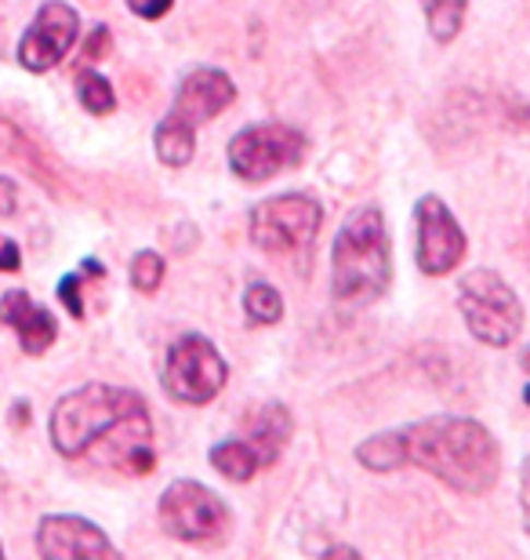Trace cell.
<instances>
[{
  "instance_id": "5",
  "label": "cell",
  "mask_w": 530,
  "mask_h": 560,
  "mask_svg": "<svg viewBox=\"0 0 530 560\" xmlns=\"http://www.w3.org/2000/svg\"><path fill=\"white\" fill-rule=\"evenodd\" d=\"M302 156H306V139H302V131L287 125L244 128L229 142V167L236 172V178H244L251 186L276 178L287 167H298Z\"/></svg>"
},
{
  "instance_id": "18",
  "label": "cell",
  "mask_w": 530,
  "mask_h": 560,
  "mask_svg": "<svg viewBox=\"0 0 530 560\" xmlns=\"http://www.w3.org/2000/svg\"><path fill=\"white\" fill-rule=\"evenodd\" d=\"M466 4H469V0H422L428 33H433L439 44H450L461 33V22H466Z\"/></svg>"
},
{
  "instance_id": "14",
  "label": "cell",
  "mask_w": 530,
  "mask_h": 560,
  "mask_svg": "<svg viewBox=\"0 0 530 560\" xmlns=\"http://www.w3.org/2000/svg\"><path fill=\"white\" fill-rule=\"evenodd\" d=\"M291 430H295L291 411L284 405H266V408L255 411L251 425H247V444L258 452L262 466H269V463H276L280 447L291 441Z\"/></svg>"
},
{
  "instance_id": "9",
  "label": "cell",
  "mask_w": 530,
  "mask_h": 560,
  "mask_svg": "<svg viewBox=\"0 0 530 560\" xmlns=\"http://www.w3.org/2000/svg\"><path fill=\"white\" fill-rule=\"evenodd\" d=\"M419 222V270L428 277H447L466 259V233L450 215V208L436 194H425L414 205Z\"/></svg>"
},
{
  "instance_id": "15",
  "label": "cell",
  "mask_w": 530,
  "mask_h": 560,
  "mask_svg": "<svg viewBox=\"0 0 530 560\" xmlns=\"http://www.w3.org/2000/svg\"><path fill=\"white\" fill-rule=\"evenodd\" d=\"M356 458L370 474H392V469L408 466V441H403V430L367 436V441L356 447Z\"/></svg>"
},
{
  "instance_id": "26",
  "label": "cell",
  "mask_w": 530,
  "mask_h": 560,
  "mask_svg": "<svg viewBox=\"0 0 530 560\" xmlns=\"http://www.w3.org/2000/svg\"><path fill=\"white\" fill-rule=\"evenodd\" d=\"M520 502H523V528L530 535V458L523 463V477H520Z\"/></svg>"
},
{
  "instance_id": "27",
  "label": "cell",
  "mask_w": 530,
  "mask_h": 560,
  "mask_svg": "<svg viewBox=\"0 0 530 560\" xmlns=\"http://www.w3.org/2000/svg\"><path fill=\"white\" fill-rule=\"evenodd\" d=\"M15 183H8V178H0V215H11L15 211Z\"/></svg>"
},
{
  "instance_id": "30",
  "label": "cell",
  "mask_w": 530,
  "mask_h": 560,
  "mask_svg": "<svg viewBox=\"0 0 530 560\" xmlns=\"http://www.w3.org/2000/svg\"><path fill=\"white\" fill-rule=\"evenodd\" d=\"M0 557H4V546H0Z\"/></svg>"
},
{
  "instance_id": "24",
  "label": "cell",
  "mask_w": 530,
  "mask_h": 560,
  "mask_svg": "<svg viewBox=\"0 0 530 560\" xmlns=\"http://www.w3.org/2000/svg\"><path fill=\"white\" fill-rule=\"evenodd\" d=\"M106 51H109V30H106V26H98V30L92 33V37L84 40V59H87V62H98Z\"/></svg>"
},
{
  "instance_id": "2",
  "label": "cell",
  "mask_w": 530,
  "mask_h": 560,
  "mask_svg": "<svg viewBox=\"0 0 530 560\" xmlns=\"http://www.w3.org/2000/svg\"><path fill=\"white\" fill-rule=\"evenodd\" d=\"M392 280V252L378 208H356L331 244V295L342 306H370Z\"/></svg>"
},
{
  "instance_id": "6",
  "label": "cell",
  "mask_w": 530,
  "mask_h": 560,
  "mask_svg": "<svg viewBox=\"0 0 530 560\" xmlns=\"http://www.w3.org/2000/svg\"><path fill=\"white\" fill-rule=\"evenodd\" d=\"M229 368L204 335H182L164 364V389L182 405H208L222 394Z\"/></svg>"
},
{
  "instance_id": "12",
  "label": "cell",
  "mask_w": 530,
  "mask_h": 560,
  "mask_svg": "<svg viewBox=\"0 0 530 560\" xmlns=\"http://www.w3.org/2000/svg\"><path fill=\"white\" fill-rule=\"evenodd\" d=\"M236 98V84L225 77L222 70H193L178 84V95H175V106H172V120L178 125H189V128H200L204 120L219 117L225 106Z\"/></svg>"
},
{
  "instance_id": "11",
  "label": "cell",
  "mask_w": 530,
  "mask_h": 560,
  "mask_svg": "<svg viewBox=\"0 0 530 560\" xmlns=\"http://www.w3.org/2000/svg\"><path fill=\"white\" fill-rule=\"evenodd\" d=\"M37 550L44 560H92V557H117V546L106 539L98 524L70 513H48L37 528Z\"/></svg>"
},
{
  "instance_id": "3",
  "label": "cell",
  "mask_w": 530,
  "mask_h": 560,
  "mask_svg": "<svg viewBox=\"0 0 530 560\" xmlns=\"http://www.w3.org/2000/svg\"><path fill=\"white\" fill-rule=\"evenodd\" d=\"M145 408L139 394L131 389H117L106 383L81 386L66 394L51 411V444L55 452L66 458H81L84 452L103 441V436L120 425L131 411Z\"/></svg>"
},
{
  "instance_id": "8",
  "label": "cell",
  "mask_w": 530,
  "mask_h": 560,
  "mask_svg": "<svg viewBox=\"0 0 530 560\" xmlns=\"http://www.w3.org/2000/svg\"><path fill=\"white\" fill-rule=\"evenodd\" d=\"M161 524L182 542H211L229 528V510L211 488L197 480H175L161 495Z\"/></svg>"
},
{
  "instance_id": "23",
  "label": "cell",
  "mask_w": 530,
  "mask_h": 560,
  "mask_svg": "<svg viewBox=\"0 0 530 560\" xmlns=\"http://www.w3.org/2000/svg\"><path fill=\"white\" fill-rule=\"evenodd\" d=\"M172 4H175V0H128V8L134 11V15H139V19H164L167 15V11H172Z\"/></svg>"
},
{
  "instance_id": "19",
  "label": "cell",
  "mask_w": 530,
  "mask_h": 560,
  "mask_svg": "<svg viewBox=\"0 0 530 560\" xmlns=\"http://www.w3.org/2000/svg\"><path fill=\"white\" fill-rule=\"evenodd\" d=\"M76 95H81V106L87 109V114H95V117H106V114L117 109L113 84L106 81L103 73H95V70H81V73H76Z\"/></svg>"
},
{
  "instance_id": "4",
  "label": "cell",
  "mask_w": 530,
  "mask_h": 560,
  "mask_svg": "<svg viewBox=\"0 0 530 560\" xmlns=\"http://www.w3.org/2000/svg\"><path fill=\"white\" fill-rule=\"evenodd\" d=\"M458 310L483 346H513L523 331V302L494 270H469L458 284Z\"/></svg>"
},
{
  "instance_id": "28",
  "label": "cell",
  "mask_w": 530,
  "mask_h": 560,
  "mask_svg": "<svg viewBox=\"0 0 530 560\" xmlns=\"http://www.w3.org/2000/svg\"><path fill=\"white\" fill-rule=\"evenodd\" d=\"M323 557H360V550H353V546H334V550H323Z\"/></svg>"
},
{
  "instance_id": "29",
  "label": "cell",
  "mask_w": 530,
  "mask_h": 560,
  "mask_svg": "<svg viewBox=\"0 0 530 560\" xmlns=\"http://www.w3.org/2000/svg\"><path fill=\"white\" fill-rule=\"evenodd\" d=\"M523 372H527V375H530V350H527V353H523Z\"/></svg>"
},
{
  "instance_id": "25",
  "label": "cell",
  "mask_w": 530,
  "mask_h": 560,
  "mask_svg": "<svg viewBox=\"0 0 530 560\" xmlns=\"http://www.w3.org/2000/svg\"><path fill=\"white\" fill-rule=\"evenodd\" d=\"M22 262V255L15 248V241H4L0 237V273H15Z\"/></svg>"
},
{
  "instance_id": "16",
  "label": "cell",
  "mask_w": 530,
  "mask_h": 560,
  "mask_svg": "<svg viewBox=\"0 0 530 560\" xmlns=\"http://www.w3.org/2000/svg\"><path fill=\"white\" fill-rule=\"evenodd\" d=\"M153 145H156L161 164L186 167L189 161H193V150H197V128L178 125V120L164 117L161 125H156V131H153Z\"/></svg>"
},
{
  "instance_id": "1",
  "label": "cell",
  "mask_w": 530,
  "mask_h": 560,
  "mask_svg": "<svg viewBox=\"0 0 530 560\" xmlns=\"http://www.w3.org/2000/svg\"><path fill=\"white\" fill-rule=\"evenodd\" d=\"M403 441H408V463L422 466L425 474L444 480L461 495H483L498 485L502 452L487 425H480L476 419H425L408 425Z\"/></svg>"
},
{
  "instance_id": "21",
  "label": "cell",
  "mask_w": 530,
  "mask_h": 560,
  "mask_svg": "<svg viewBox=\"0 0 530 560\" xmlns=\"http://www.w3.org/2000/svg\"><path fill=\"white\" fill-rule=\"evenodd\" d=\"M161 280H164V259L156 252H139L131 259V284L134 291H142V295H153L156 288H161Z\"/></svg>"
},
{
  "instance_id": "7",
  "label": "cell",
  "mask_w": 530,
  "mask_h": 560,
  "mask_svg": "<svg viewBox=\"0 0 530 560\" xmlns=\"http://www.w3.org/2000/svg\"><path fill=\"white\" fill-rule=\"evenodd\" d=\"M323 208L306 194H280L262 200L251 211V241L262 252H298L309 248L320 233Z\"/></svg>"
},
{
  "instance_id": "22",
  "label": "cell",
  "mask_w": 530,
  "mask_h": 560,
  "mask_svg": "<svg viewBox=\"0 0 530 560\" xmlns=\"http://www.w3.org/2000/svg\"><path fill=\"white\" fill-rule=\"evenodd\" d=\"M59 299L66 302V310L73 313V317H84V302H81V277L70 273L59 280Z\"/></svg>"
},
{
  "instance_id": "20",
  "label": "cell",
  "mask_w": 530,
  "mask_h": 560,
  "mask_svg": "<svg viewBox=\"0 0 530 560\" xmlns=\"http://www.w3.org/2000/svg\"><path fill=\"white\" fill-rule=\"evenodd\" d=\"M244 310L255 324H276L284 317V299L273 284H251L244 291Z\"/></svg>"
},
{
  "instance_id": "17",
  "label": "cell",
  "mask_w": 530,
  "mask_h": 560,
  "mask_svg": "<svg viewBox=\"0 0 530 560\" xmlns=\"http://www.w3.org/2000/svg\"><path fill=\"white\" fill-rule=\"evenodd\" d=\"M211 466L229 480H251L262 469V458L247 441H222L211 447Z\"/></svg>"
},
{
  "instance_id": "13",
  "label": "cell",
  "mask_w": 530,
  "mask_h": 560,
  "mask_svg": "<svg viewBox=\"0 0 530 560\" xmlns=\"http://www.w3.org/2000/svg\"><path fill=\"white\" fill-rule=\"evenodd\" d=\"M0 324L15 328L22 350L30 357H40L44 350H51V342L59 339V324L44 306H37L26 291H8L0 299Z\"/></svg>"
},
{
  "instance_id": "10",
  "label": "cell",
  "mask_w": 530,
  "mask_h": 560,
  "mask_svg": "<svg viewBox=\"0 0 530 560\" xmlns=\"http://www.w3.org/2000/svg\"><path fill=\"white\" fill-rule=\"evenodd\" d=\"M76 30H81V15H76L70 4H62V0H48V4L37 11V19H33V26L26 30V37L19 44L22 70L48 73L51 66H59L62 55L73 48Z\"/></svg>"
}]
</instances>
